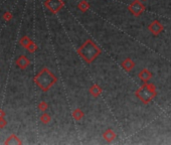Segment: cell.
I'll list each match as a JSON object with an SVG mask.
<instances>
[{"label":"cell","mask_w":171,"mask_h":145,"mask_svg":"<svg viewBox=\"0 0 171 145\" xmlns=\"http://www.w3.org/2000/svg\"><path fill=\"white\" fill-rule=\"evenodd\" d=\"M104 137H105V139H107L108 141H111L115 138V134L113 133L111 130H108L107 132L104 134Z\"/></svg>","instance_id":"obj_4"},{"label":"cell","mask_w":171,"mask_h":145,"mask_svg":"<svg viewBox=\"0 0 171 145\" xmlns=\"http://www.w3.org/2000/svg\"><path fill=\"white\" fill-rule=\"evenodd\" d=\"M143 9H144V7L142 6L140 2H138V1H135L130 6V10L134 13V14H136V15L137 14H140V13L143 11Z\"/></svg>","instance_id":"obj_2"},{"label":"cell","mask_w":171,"mask_h":145,"mask_svg":"<svg viewBox=\"0 0 171 145\" xmlns=\"http://www.w3.org/2000/svg\"><path fill=\"white\" fill-rule=\"evenodd\" d=\"M137 96L140 97V99L142 101H144L145 103H148L155 96V91L154 88L151 86H144L137 92Z\"/></svg>","instance_id":"obj_1"},{"label":"cell","mask_w":171,"mask_h":145,"mask_svg":"<svg viewBox=\"0 0 171 145\" xmlns=\"http://www.w3.org/2000/svg\"><path fill=\"white\" fill-rule=\"evenodd\" d=\"M79 7L81 8V10H83V11H86L87 8L89 7V5H88V3H87L86 1H81V3H80Z\"/></svg>","instance_id":"obj_5"},{"label":"cell","mask_w":171,"mask_h":145,"mask_svg":"<svg viewBox=\"0 0 171 145\" xmlns=\"http://www.w3.org/2000/svg\"><path fill=\"white\" fill-rule=\"evenodd\" d=\"M149 29L153 32V34H158L160 31H161L163 29V27H162V25L160 24L159 22H157V21H155L152 23L151 25L149 26Z\"/></svg>","instance_id":"obj_3"}]
</instances>
